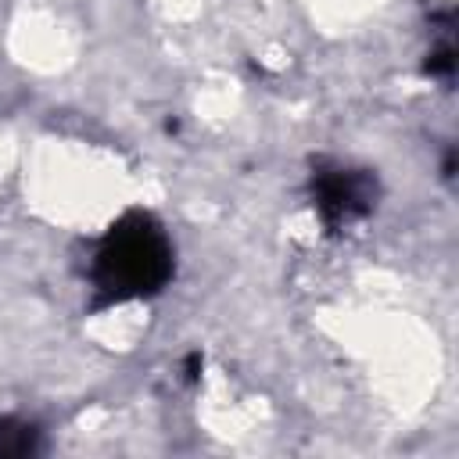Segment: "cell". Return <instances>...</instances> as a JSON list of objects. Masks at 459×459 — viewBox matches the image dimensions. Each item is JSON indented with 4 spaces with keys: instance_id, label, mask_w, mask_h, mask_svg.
<instances>
[{
    "instance_id": "obj_3",
    "label": "cell",
    "mask_w": 459,
    "mask_h": 459,
    "mask_svg": "<svg viewBox=\"0 0 459 459\" xmlns=\"http://www.w3.org/2000/svg\"><path fill=\"white\" fill-rule=\"evenodd\" d=\"M36 448V430L18 420H0V455H25Z\"/></svg>"
},
{
    "instance_id": "obj_1",
    "label": "cell",
    "mask_w": 459,
    "mask_h": 459,
    "mask_svg": "<svg viewBox=\"0 0 459 459\" xmlns=\"http://www.w3.org/2000/svg\"><path fill=\"white\" fill-rule=\"evenodd\" d=\"M172 276V247L151 215H126L93 255V287L108 301L143 298Z\"/></svg>"
},
{
    "instance_id": "obj_4",
    "label": "cell",
    "mask_w": 459,
    "mask_h": 459,
    "mask_svg": "<svg viewBox=\"0 0 459 459\" xmlns=\"http://www.w3.org/2000/svg\"><path fill=\"white\" fill-rule=\"evenodd\" d=\"M452 65H455V57H452V50L445 47V50H437V54L427 61V72H430V75H448Z\"/></svg>"
},
{
    "instance_id": "obj_2",
    "label": "cell",
    "mask_w": 459,
    "mask_h": 459,
    "mask_svg": "<svg viewBox=\"0 0 459 459\" xmlns=\"http://www.w3.org/2000/svg\"><path fill=\"white\" fill-rule=\"evenodd\" d=\"M373 201H377V183L362 169L333 165L312 176V204L326 226H344L351 219H362L366 212H373Z\"/></svg>"
}]
</instances>
